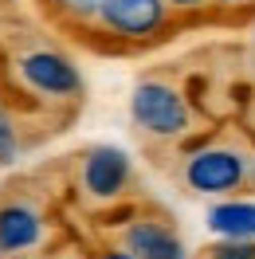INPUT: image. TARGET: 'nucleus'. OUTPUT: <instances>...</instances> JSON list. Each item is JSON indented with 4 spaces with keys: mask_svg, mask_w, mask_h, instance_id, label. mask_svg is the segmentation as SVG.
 Segmentation results:
<instances>
[{
    "mask_svg": "<svg viewBox=\"0 0 255 259\" xmlns=\"http://www.w3.org/2000/svg\"><path fill=\"white\" fill-rule=\"evenodd\" d=\"M102 4H106V0H51V8H55V12H63L67 20H79V24L98 20Z\"/></svg>",
    "mask_w": 255,
    "mask_h": 259,
    "instance_id": "obj_9",
    "label": "nucleus"
},
{
    "mask_svg": "<svg viewBox=\"0 0 255 259\" xmlns=\"http://www.w3.org/2000/svg\"><path fill=\"white\" fill-rule=\"evenodd\" d=\"M251 161L232 146H200L196 153H189V161L181 169V181L189 193L200 196H224V193H239L247 185Z\"/></svg>",
    "mask_w": 255,
    "mask_h": 259,
    "instance_id": "obj_4",
    "label": "nucleus"
},
{
    "mask_svg": "<svg viewBox=\"0 0 255 259\" xmlns=\"http://www.w3.org/2000/svg\"><path fill=\"white\" fill-rule=\"evenodd\" d=\"M130 177H134V165H130L126 149L91 146V149H82L79 165H75V193L91 208H110L126 196Z\"/></svg>",
    "mask_w": 255,
    "mask_h": 259,
    "instance_id": "obj_2",
    "label": "nucleus"
},
{
    "mask_svg": "<svg viewBox=\"0 0 255 259\" xmlns=\"http://www.w3.org/2000/svg\"><path fill=\"white\" fill-rule=\"evenodd\" d=\"M247 185L255 189V161H251V173H247Z\"/></svg>",
    "mask_w": 255,
    "mask_h": 259,
    "instance_id": "obj_15",
    "label": "nucleus"
},
{
    "mask_svg": "<svg viewBox=\"0 0 255 259\" xmlns=\"http://www.w3.org/2000/svg\"><path fill=\"white\" fill-rule=\"evenodd\" d=\"M208 228L224 240H255V204L251 200H220L208 212Z\"/></svg>",
    "mask_w": 255,
    "mask_h": 259,
    "instance_id": "obj_8",
    "label": "nucleus"
},
{
    "mask_svg": "<svg viewBox=\"0 0 255 259\" xmlns=\"http://www.w3.org/2000/svg\"><path fill=\"white\" fill-rule=\"evenodd\" d=\"M95 259H138V255H130L126 247H102V251H95Z\"/></svg>",
    "mask_w": 255,
    "mask_h": 259,
    "instance_id": "obj_12",
    "label": "nucleus"
},
{
    "mask_svg": "<svg viewBox=\"0 0 255 259\" xmlns=\"http://www.w3.org/2000/svg\"><path fill=\"white\" fill-rule=\"evenodd\" d=\"M220 8H247V4H255V0H216Z\"/></svg>",
    "mask_w": 255,
    "mask_h": 259,
    "instance_id": "obj_14",
    "label": "nucleus"
},
{
    "mask_svg": "<svg viewBox=\"0 0 255 259\" xmlns=\"http://www.w3.org/2000/svg\"><path fill=\"white\" fill-rule=\"evenodd\" d=\"M169 8H177V12H192V8H204L208 0H165Z\"/></svg>",
    "mask_w": 255,
    "mask_h": 259,
    "instance_id": "obj_13",
    "label": "nucleus"
},
{
    "mask_svg": "<svg viewBox=\"0 0 255 259\" xmlns=\"http://www.w3.org/2000/svg\"><path fill=\"white\" fill-rule=\"evenodd\" d=\"M204 259H255V240H220L204 251Z\"/></svg>",
    "mask_w": 255,
    "mask_h": 259,
    "instance_id": "obj_11",
    "label": "nucleus"
},
{
    "mask_svg": "<svg viewBox=\"0 0 255 259\" xmlns=\"http://www.w3.org/2000/svg\"><path fill=\"white\" fill-rule=\"evenodd\" d=\"M118 247H126L138 259H189L177 228L161 212H134L118 228Z\"/></svg>",
    "mask_w": 255,
    "mask_h": 259,
    "instance_id": "obj_5",
    "label": "nucleus"
},
{
    "mask_svg": "<svg viewBox=\"0 0 255 259\" xmlns=\"http://www.w3.org/2000/svg\"><path fill=\"white\" fill-rule=\"evenodd\" d=\"M12 79H16L28 95L44 98V102H71L75 95H82L79 67L55 48L20 51L16 59H12Z\"/></svg>",
    "mask_w": 255,
    "mask_h": 259,
    "instance_id": "obj_3",
    "label": "nucleus"
},
{
    "mask_svg": "<svg viewBox=\"0 0 255 259\" xmlns=\"http://www.w3.org/2000/svg\"><path fill=\"white\" fill-rule=\"evenodd\" d=\"M20 157V134H16V122L12 114L0 106V165H12Z\"/></svg>",
    "mask_w": 255,
    "mask_h": 259,
    "instance_id": "obj_10",
    "label": "nucleus"
},
{
    "mask_svg": "<svg viewBox=\"0 0 255 259\" xmlns=\"http://www.w3.org/2000/svg\"><path fill=\"white\" fill-rule=\"evenodd\" d=\"M98 24L118 39H153L169 24V4L165 0H106Z\"/></svg>",
    "mask_w": 255,
    "mask_h": 259,
    "instance_id": "obj_7",
    "label": "nucleus"
},
{
    "mask_svg": "<svg viewBox=\"0 0 255 259\" xmlns=\"http://www.w3.org/2000/svg\"><path fill=\"white\" fill-rule=\"evenodd\" d=\"M130 118L153 142H177L192 126V106L181 87L165 79H142L130 95Z\"/></svg>",
    "mask_w": 255,
    "mask_h": 259,
    "instance_id": "obj_1",
    "label": "nucleus"
},
{
    "mask_svg": "<svg viewBox=\"0 0 255 259\" xmlns=\"http://www.w3.org/2000/svg\"><path fill=\"white\" fill-rule=\"evenodd\" d=\"M48 240V216L24 196L0 200V255H28Z\"/></svg>",
    "mask_w": 255,
    "mask_h": 259,
    "instance_id": "obj_6",
    "label": "nucleus"
}]
</instances>
